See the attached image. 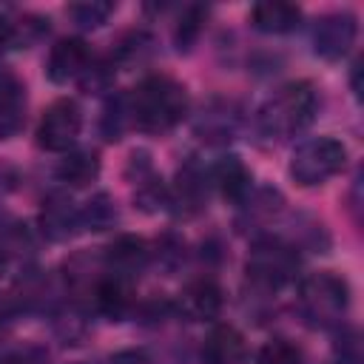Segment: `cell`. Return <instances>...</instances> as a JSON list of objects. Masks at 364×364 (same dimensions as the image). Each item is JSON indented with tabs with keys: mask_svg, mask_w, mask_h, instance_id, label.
Segmentation results:
<instances>
[{
	"mask_svg": "<svg viewBox=\"0 0 364 364\" xmlns=\"http://www.w3.org/2000/svg\"><path fill=\"white\" fill-rule=\"evenodd\" d=\"M134 128L145 134H168L188 114V91L168 74H148L128 91Z\"/></svg>",
	"mask_w": 364,
	"mask_h": 364,
	"instance_id": "obj_1",
	"label": "cell"
},
{
	"mask_svg": "<svg viewBox=\"0 0 364 364\" xmlns=\"http://www.w3.org/2000/svg\"><path fill=\"white\" fill-rule=\"evenodd\" d=\"M318 114V94L313 82L307 80H293L279 85L256 111V134L264 136L267 142H284L304 128Z\"/></svg>",
	"mask_w": 364,
	"mask_h": 364,
	"instance_id": "obj_2",
	"label": "cell"
},
{
	"mask_svg": "<svg viewBox=\"0 0 364 364\" xmlns=\"http://www.w3.org/2000/svg\"><path fill=\"white\" fill-rule=\"evenodd\" d=\"M299 313L304 316L307 324L324 327V330H338L341 318L350 307V284L344 276L333 270H316L299 279L296 290Z\"/></svg>",
	"mask_w": 364,
	"mask_h": 364,
	"instance_id": "obj_3",
	"label": "cell"
},
{
	"mask_svg": "<svg viewBox=\"0 0 364 364\" xmlns=\"http://www.w3.org/2000/svg\"><path fill=\"white\" fill-rule=\"evenodd\" d=\"M299 270V250L290 247L284 239L279 236H262L253 242L247 262H245V273L247 279L259 287V290H282L284 284H290L296 279Z\"/></svg>",
	"mask_w": 364,
	"mask_h": 364,
	"instance_id": "obj_4",
	"label": "cell"
},
{
	"mask_svg": "<svg viewBox=\"0 0 364 364\" xmlns=\"http://www.w3.org/2000/svg\"><path fill=\"white\" fill-rule=\"evenodd\" d=\"M347 165V148L336 136H313L296 145L290 156V179L301 188L324 185L336 173H341Z\"/></svg>",
	"mask_w": 364,
	"mask_h": 364,
	"instance_id": "obj_5",
	"label": "cell"
},
{
	"mask_svg": "<svg viewBox=\"0 0 364 364\" xmlns=\"http://www.w3.org/2000/svg\"><path fill=\"white\" fill-rule=\"evenodd\" d=\"M80 131H82V108H80V102L71 100V97H60L43 111L34 136H37V145L43 151L68 154L74 148Z\"/></svg>",
	"mask_w": 364,
	"mask_h": 364,
	"instance_id": "obj_6",
	"label": "cell"
},
{
	"mask_svg": "<svg viewBox=\"0 0 364 364\" xmlns=\"http://www.w3.org/2000/svg\"><path fill=\"white\" fill-rule=\"evenodd\" d=\"M125 179L134 185V205L145 213H159V210H171V191L165 185V179L154 171L151 165V154L145 148L131 151L128 165H125Z\"/></svg>",
	"mask_w": 364,
	"mask_h": 364,
	"instance_id": "obj_7",
	"label": "cell"
},
{
	"mask_svg": "<svg viewBox=\"0 0 364 364\" xmlns=\"http://www.w3.org/2000/svg\"><path fill=\"white\" fill-rule=\"evenodd\" d=\"M355 37H358V20H355L353 11L321 14L313 23V31H310V43H313L316 57H321L327 63H336V60L347 57Z\"/></svg>",
	"mask_w": 364,
	"mask_h": 364,
	"instance_id": "obj_8",
	"label": "cell"
},
{
	"mask_svg": "<svg viewBox=\"0 0 364 364\" xmlns=\"http://www.w3.org/2000/svg\"><path fill=\"white\" fill-rule=\"evenodd\" d=\"M171 191V210H176L179 216H196L208 208V196H210V171L205 165H199L196 159H188L179 171Z\"/></svg>",
	"mask_w": 364,
	"mask_h": 364,
	"instance_id": "obj_9",
	"label": "cell"
},
{
	"mask_svg": "<svg viewBox=\"0 0 364 364\" xmlns=\"http://www.w3.org/2000/svg\"><path fill=\"white\" fill-rule=\"evenodd\" d=\"M239 125H242V108L233 100L213 97L208 105H202V111H199V117L193 122V131L205 142L222 145V142H230L236 136Z\"/></svg>",
	"mask_w": 364,
	"mask_h": 364,
	"instance_id": "obj_10",
	"label": "cell"
},
{
	"mask_svg": "<svg viewBox=\"0 0 364 364\" xmlns=\"http://www.w3.org/2000/svg\"><path fill=\"white\" fill-rule=\"evenodd\" d=\"M37 225L48 242H68L77 230H82L80 228V208L71 202V196L65 191H51L43 199Z\"/></svg>",
	"mask_w": 364,
	"mask_h": 364,
	"instance_id": "obj_11",
	"label": "cell"
},
{
	"mask_svg": "<svg viewBox=\"0 0 364 364\" xmlns=\"http://www.w3.org/2000/svg\"><path fill=\"white\" fill-rule=\"evenodd\" d=\"M91 63V48L82 37H63L51 46L46 60V74L51 82L65 85L68 80H80L85 65Z\"/></svg>",
	"mask_w": 364,
	"mask_h": 364,
	"instance_id": "obj_12",
	"label": "cell"
},
{
	"mask_svg": "<svg viewBox=\"0 0 364 364\" xmlns=\"http://www.w3.org/2000/svg\"><path fill=\"white\" fill-rule=\"evenodd\" d=\"M222 304H225L222 287L208 276L188 282L176 299V310L188 321H213L222 313Z\"/></svg>",
	"mask_w": 364,
	"mask_h": 364,
	"instance_id": "obj_13",
	"label": "cell"
},
{
	"mask_svg": "<svg viewBox=\"0 0 364 364\" xmlns=\"http://www.w3.org/2000/svg\"><path fill=\"white\" fill-rule=\"evenodd\" d=\"M102 262H105V270L108 273L134 282L139 276V270H145V264L151 262V247L145 245V239L125 233V236H117L102 250Z\"/></svg>",
	"mask_w": 364,
	"mask_h": 364,
	"instance_id": "obj_14",
	"label": "cell"
},
{
	"mask_svg": "<svg viewBox=\"0 0 364 364\" xmlns=\"http://www.w3.org/2000/svg\"><path fill=\"white\" fill-rule=\"evenodd\" d=\"M26 125V85L23 80L0 65V139H11Z\"/></svg>",
	"mask_w": 364,
	"mask_h": 364,
	"instance_id": "obj_15",
	"label": "cell"
},
{
	"mask_svg": "<svg viewBox=\"0 0 364 364\" xmlns=\"http://www.w3.org/2000/svg\"><path fill=\"white\" fill-rule=\"evenodd\" d=\"M91 304H94V310L100 316H105L111 321L125 318L131 313V307H134V282L131 279H122V276H114V273L105 270V276L94 287Z\"/></svg>",
	"mask_w": 364,
	"mask_h": 364,
	"instance_id": "obj_16",
	"label": "cell"
},
{
	"mask_svg": "<svg viewBox=\"0 0 364 364\" xmlns=\"http://www.w3.org/2000/svg\"><path fill=\"white\" fill-rule=\"evenodd\" d=\"M247 344L233 324H216L202 341V364H245Z\"/></svg>",
	"mask_w": 364,
	"mask_h": 364,
	"instance_id": "obj_17",
	"label": "cell"
},
{
	"mask_svg": "<svg viewBox=\"0 0 364 364\" xmlns=\"http://www.w3.org/2000/svg\"><path fill=\"white\" fill-rule=\"evenodd\" d=\"M210 185L233 205H239L250 193V171L236 154H222L210 168Z\"/></svg>",
	"mask_w": 364,
	"mask_h": 364,
	"instance_id": "obj_18",
	"label": "cell"
},
{
	"mask_svg": "<svg viewBox=\"0 0 364 364\" xmlns=\"http://www.w3.org/2000/svg\"><path fill=\"white\" fill-rule=\"evenodd\" d=\"M239 228L250 230V228H267L284 208V196L276 188H250V193L239 202Z\"/></svg>",
	"mask_w": 364,
	"mask_h": 364,
	"instance_id": "obj_19",
	"label": "cell"
},
{
	"mask_svg": "<svg viewBox=\"0 0 364 364\" xmlns=\"http://www.w3.org/2000/svg\"><path fill=\"white\" fill-rule=\"evenodd\" d=\"M301 23V9L293 3H279V0H264L250 9V26L264 34H287L299 28Z\"/></svg>",
	"mask_w": 364,
	"mask_h": 364,
	"instance_id": "obj_20",
	"label": "cell"
},
{
	"mask_svg": "<svg viewBox=\"0 0 364 364\" xmlns=\"http://www.w3.org/2000/svg\"><path fill=\"white\" fill-rule=\"evenodd\" d=\"M100 176V154L94 148L68 151L57 165V179L68 188H85Z\"/></svg>",
	"mask_w": 364,
	"mask_h": 364,
	"instance_id": "obj_21",
	"label": "cell"
},
{
	"mask_svg": "<svg viewBox=\"0 0 364 364\" xmlns=\"http://www.w3.org/2000/svg\"><path fill=\"white\" fill-rule=\"evenodd\" d=\"M154 54V37L148 31H128L117 40L114 51H111V63L114 65H139Z\"/></svg>",
	"mask_w": 364,
	"mask_h": 364,
	"instance_id": "obj_22",
	"label": "cell"
},
{
	"mask_svg": "<svg viewBox=\"0 0 364 364\" xmlns=\"http://www.w3.org/2000/svg\"><path fill=\"white\" fill-rule=\"evenodd\" d=\"M117 219H119L117 205L105 191L94 193L85 205H80V228L82 230H108L117 225Z\"/></svg>",
	"mask_w": 364,
	"mask_h": 364,
	"instance_id": "obj_23",
	"label": "cell"
},
{
	"mask_svg": "<svg viewBox=\"0 0 364 364\" xmlns=\"http://www.w3.org/2000/svg\"><path fill=\"white\" fill-rule=\"evenodd\" d=\"M100 128H102V136H105L108 142L122 139V134H125L128 128H134V122H131V108H128V91H125V94H111V97L105 100Z\"/></svg>",
	"mask_w": 364,
	"mask_h": 364,
	"instance_id": "obj_24",
	"label": "cell"
},
{
	"mask_svg": "<svg viewBox=\"0 0 364 364\" xmlns=\"http://www.w3.org/2000/svg\"><path fill=\"white\" fill-rule=\"evenodd\" d=\"M205 17H208V9H205V6H185V9H182V14H179V20H176V28H173V46H176L179 54L193 48V43H196L199 34H202Z\"/></svg>",
	"mask_w": 364,
	"mask_h": 364,
	"instance_id": "obj_25",
	"label": "cell"
},
{
	"mask_svg": "<svg viewBox=\"0 0 364 364\" xmlns=\"http://www.w3.org/2000/svg\"><path fill=\"white\" fill-rule=\"evenodd\" d=\"M65 14L71 17L74 26L80 28H100L111 14H114V3L105 0H85V3H68Z\"/></svg>",
	"mask_w": 364,
	"mask_h": 364,
	"instance_id": "obj_26",
	"label": "cell"
},
{
	"mask_svg": "<svg viewBox=\"0 0 364 364\" xmlns=\"http://www.w3.org/2000/svg\"><path fill=\"white\" fill-rule=\"evenodd\" d=\"M304 355L290 338H270L259 347L256 364H301Z\"/></svg>",
	"mask_w": 364,
	"mask_h": 364,
	"instance_id": "obj_27",
	"label": "cell"
},
{
	"mask_svg": "<svg viewBox=\"0 0 364 364\" xmlns=\"http://www.w3.org/2000/svg\"><path fill=\"white\" fill-rule=\"evenodd\" d=\"M114 68L117 65L111 63V57L108 60H94L91 57V63L80 74V88L85 94H102V91H108L111 82H114Z\"/></svg>",
	"mask_w": 364,
	"mask_h": 364,
	"instance_id": "obj_28",
	"label": "cell"
},
{
	"mask_svg": "<svg viewBox=\"0 0 364 364\" xmlns=\"http://www.w3.org/2000/svg\"><path fill=\"white\" fill-rule=\"evenodd\" d=\"M151 256H156V264H162L165 273H173L185 262V245L173 233H165L156 242V250H151Z\"/></svg>",
	"mask_w": 364,
	"mask_h": 364,
	"instance_id": "obj_29",
	"label": "cell"
},
{
	"mask_svg": "<svg viewBox=\"0 0 364 364\" xmlns=\"http://www.w3.org/2000/svg\"><path fill=\"white\" fill-rule=\"evenodd\" d=\"M336 364H361V341L355 330H338L333 341Z\"/></svg>",
	"mask_w": 364,
	"mask_h": 364,
	"instance_id": "obj_30",
	"label": "cell"
},
{
	"mask_svg": "<svg viewBox=\"0 0 364 364\" xmlns=\"http://www.w3.org/2000/svg\"><path fill=\"white\" fill-rule=\"evenodd\" d=\"M14 313H17L14 296H11V293H0V344H3V338L9 336V330H11Z\"/></svg>",
	"mask_w": 364,
	"mask_h": 364,
	"instance_id": "obj_31",
	"label": "cell"
},
{
	"mask_svg": "<svg viewBox=\"0 0 364 364\" xmlns=\"http://www.w3.org/2000/svg\"><path fill=\"white\" fill-rule=\"evenodd\" d=\"M105 364H151V355L145 350L128 347V350H117L114 355H108Z\"/></svg>",
	"mask_w": 364,
	"mask_h": 364,
	"instance_id": "obj_32",
	"label": "cell"
},
{
	"mask_svg": "<svg viewBox=\"0 0 364 364\" xmlns=\"http://www.w3.org/2000/svg\"><path fill=\"white\" fill-rule=\"evenodd\" d=\"M14 46V20L0 14V54Z\"/></svg>",
	"mask_w": 364,
	"mask_h": 364,
	"instance_id": "obj_33",
	"label": "cell"
},
{
	"mask_svg": "<svg viewBox=\"0 0 364 364\" xmlns=\"http://www.w3.org/2000/svg\"><path fill=\"white\" fill-rule=\"evenodd\" d=\"M350 82H353V94L361 100V60L353 63V71H350Z\"/></svg>",
	"mask_w": 364,
	"mask_h": 364,
	"instance_id": "obj_34",
	"label": "cell"
},
{
	"mask_svg": "<svg viewBox=\"0 0 364 364\" xmlns=\"http://www.w3.org/2000/svg\"><path fill=\"white\" fill-rule=\"evenodd\" d=\"M11 259H14V253H11V247L6 245V239H3V233H0V276L6 273V267H9Z\"/></svg>",
	"mask_w": 364,
	"mask_h": 364,
	"instance_id": "obj_35",
	"label": "cell"
},
{
	"mask_svg": "<svg viewBox=\"0 0 364 364\" xmlns=\"http://www.w3.org/2000/svg\"><path fill=\"white\" fill-rule=\"evenodd\" d=\"M0 364H28V361L20 353H9V355H0Z\"/></svg>",
	"mask_w": 364,
	"mask_h": 364,
	"instance_id": "obj_36",
	"label": "cell"
}]
</instances>
